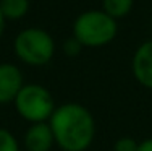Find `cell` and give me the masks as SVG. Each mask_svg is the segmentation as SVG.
<instances>
[{
  "mask_svg": "<svg viewBox=\"0 0 152 151\" xmlns=\"http://www.w3.org/2000/svg\"><path fill=\"white\" fill-rule=\"evenodd\" d=\"M137 151H152V138H146L139 143Z\"/></svg>",
  "mask_w": 152,
  "mask_h": 151,
  "instance_id": "cell-13",
  "label": "cell"
},
{
  "mask_svg": "<svg viewBox=\"0 0 152 151\" xmlns=\"http://www.w3.org/2000/svg\"><path fill=\"white\" fill-rule=\"evenodd\" d=\"M3 29H5V16L0 12V38H2V34H3Z\"/></svg>",
  "mask_w": 152,
  "mask_h": 151,
  "instance_id": "cell-14",
  "label": "cell"
},
{
  "mask_svg": "<svg viewBox=\"0 0 152 151\" xmlns=\"http://www.w3.org/2000/svg\"><path fill=\"white\" fill-rule=\"evenodd\" d=\"M133 7V0H104V12L113 20L128 15Z\"/></svg>",
  "mask_w": 152,
  "mask_h": 151,
  "instance_id": "cell-9",
  "label": "cell"
},
{
  "mask_svg": "<svg viewBox=\"0 0 152 151\" xmlns=\"http://www.w3.org/2000/svg\"><path fill=\"white\" fill-rule=\"evenodd\" d=\"M13 104L18 116L29 122V125L49 122L57 107L49 89L36 83H24Z\"/></svg>",
  "mask_w": 152,
  "mask_h": 151,
  "instance_id": "cell-3",
  "label": "cell"
},
{
  "mask_svg": "<svg viewBox=\"0 0 152 151\" xmlns=\"http://www.w3.org/2000/svg\"><path fill=\"white\" fill-rule=\"evenodd\" d=\"M29 8L28 0H0V12L5 20H18L24 16Z\"/></svg>",
  "mask_w": 152,
  "mask_h": 151,
  "instance_id": "cell-8",
  "label": "cell"
},
{
  "mask_svg": "<svg viewBox=\"0 0 152 151\" xmlns=\"http://www.w3.org/2000/svg\"><path fill=\"white\" fill-rule=\"evenodd\" d=\"M23 145L26 151H50L55 145L49 122L31 124L28 127L23 138Z\"/></svg>",
  "mask_w": 152,
  "mask_h": 151,
  "instance_id": "cell-7",
  "label": "cell"
},
{
  "mask_svg": "<svg viewBox=\"0 0 152 151\" xmlns=\"http://www.w3.org/2000/svg\"><path fill=\"white\" fill-rule=\"evenodd\" d=\"M49 125L55 145L61 151H88L96 138L94 116L79 102L57 106Z\"/></svg>",
  "mask_w": 152,
  "mask_h": 151,
  "instance_id": "cell-1",
  "label": "cell"
},
{
  "mask_svg": "<svg viewBox=\"0 0 152 151\" xmlns=\"http://www.w3.org/2000/svg\"><path fill=\"white\" fill-rule=\"evenodd\" d=\"M81 49H83V46L79 44V41L76 38H73V36H71L70 39H66V42H65V46H63V50L68 57H76L81 52Z\"/></svg>",
  "mask_w": 152,
  "mask_h": 151,
  "instance_id": "cell-12",
  "label": "cell"
},
{
  "mask_svg": "<svg viewBox=\"0 0 152 151\" xmlns=\"http://www.w3.org/2000/svg\"><path fill=\"white\" fill-rule=\"evenodd\" d=\"M15 52L26 65L42 67L52 60L55 54V42L47 31L39 28L23 29L15 39Z\"/></svg>",
  "mask_w": 152,
  "mask_h": 151,
  "instance_id": "cell-4",
  "label": "cell"
},
{
  "mask_svg": "<svg viewBox=\"0 0 152 151\" xmlns=\"http://www.w3.org/2000/svg\"><path fill=\"white\" fill-rule=\"evenodd\" d=\"M0 151H20V143L16 136L8 128L0 127Z\"/></svg>",
  "mask_w": 152,
  "mask_h": 151,
  "instance_id": "cell-10",
  "label": "cell"
},
{
  "mask_svg": "<svg viewBox=\"0 0 152 151\" xmlns=\"http://www.w3.org/2000/svg\"><path fill=\"white\" fill-rule=\"evenodd\" d=\"M24 86L21 70L13 63H0V104H10Z\"/></svg>",
  "mask_w": 152,
  "mask_h": 151,
  "instance_id": "cell-5",
  "label": "cell"
},
{
  "mask_svg": "<svg viewBox=\"0 0 152 151\" xmlns=\"http://www.w3.org/2000/svg\"><path fill=\"white\" fill-rule=\"evenodd\" d=\"M133 75L141 86L152 89V39L136 49L133 55Z\"/></svg>",
  "mask_w": 152,
  "mask_h": 151,
  "instance_id": "cell-6",
  "label": "cell"
},
{
  "mask_svg": "<svg viewBox=\"0 0 152 151\" xmlns=\"http://www.w3.org/2000/svg\"><path fill=\"white\" fill-rule=\"evenodd\" d=\"M139 143L131 136H121L113 143V151H137Z\"/></svg>",
  "mask_w": 152,
  "mask_h": 151,
  "instance_id": "cell-11",
  "label": "cell"
},
{
  "mask_svg": "<svg viewBox=\"0 0 152 151\" xmlns=\"http://www.w3.org/2000/svg\"><path fill=\"white\" fill-rule=\"evenodd\" d=\"M117 36V23L105 12L89 10L81 13L73 24V38L83 47H102Z\"/></svg>",
  "mask_w": 152,
  "mask_h": 151,
  "instance_id": "cell-2",
  "label": "cell"
}]
</instances>
